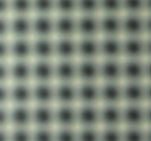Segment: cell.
Wrapping results in <instances>:
<instances>
[{
	"mask_svg": "<svg viewBox=\"0 0 151 141\" xmlns=\"http://www.w3.org/2000/svg\"><path fill=\"white\" fill-rule=\"evenodd\" d=\"M123 127H145L146 104H123Z\"/></svg>",
	"mask_w": 151,
	"mask_h": 141,
	"instance_id": "6da1fadb",
	"label": "cell"
},
{
	"mask_svg": "<svg viewBox=\"0 0 151 141\" xmlns=\"http://www.w3.org/2000/svg\"><path fill=\"white\" fill-rule=\"evenodd\" d=\"M145 60L123 59V82H146Z\"/></svg>",
	"mask_w": 151,
	"mask_h": 141,
	"instance_id": "7a4b0ae2",
	"label": "cell"
},
{
	"mask_svg": "<svg viewBox=\"0 0 151 141\" xmlns=\"http://www.w3.org/2000/svg\"><path fill=\"white\" fill-rule=\"evenodd\" d=\"M100 82H123V59H100Z\"/></svg>",
	"mask_w": 151,
	"mask_h": 141,
	"instance_id": "3957f363",
	"label": "cell"
},
{
	"mask_svg": "<svg viewBox=\"0 0 151 141\" xmlns=\"http://www.w3.org/2000/svg\"><path fill=\"white\" fill-rule=\"evenodd\" d=\"M33 127H56L55 106L36 104L32 106Z\"/></svg>",
	"mask_w": 151,
	"mask_h": 141,
	"instance_id": "277c9868",
	"label": "cell"
},
{
	"mask_svg": "<svg viewBox=\"0 0 151 141\" xmlns=\"http://www.w3.org/2000/svg\"><path fill=\"white\" fill-rule=\"evenodd\" d=\"M101 127H123V104H100Z\"/></svg>",
	"mask_w": 151,
	"mask_h": 141,
	"instance_id": "5b68a950",
	"label": "cell"
},
{
	"mask_svg": "<svg viewBox=\"0 0 151 141\" xmlns=\"http://www.w3.org/2000/svg\"><path fill=\"white\" fill-rule=\"evenodd\" d=\"M101 59H123V37H100Z\"/></svg>",
	"mask_w": 151,
	"mask_h": 141,
	"instance_id": "8992f818",
	"label": "cell"
},
{
	"mask_svg": "<svg viewBox=\"0 0 151 141\" xmlns=\"http://www.w3.org/2000/svg\"><path fill=\"white\" fill-rule=\"evenodd\" d=\"M123 59H146L145 37H123Z\"/></svg>",
	"mask_w": 151,
	"mask_h": 141,
	"instance_id": "52a82bcc",
	"label": "cell"
},
{
	"mask_svg": "<svg viewBox=\"0 0 151 141\" xmlns=\"http://www.w3.org/2000/svg\"><path fill=\"white\" fill-rule=\"evenodd\" d=\"M123 104H146V82H123Z\"/></svg>",
	"mask_w": 151,
	"mask_h": 141,
	"instance_id": "ba28073f",
	"label": "cell"
},
{
	"mask_svg": "<svg viewBox=\"0 0 151 141\" xmlns=\"http://www.w3.org/2000/svg\"><path fill=\"white\" fill-rule=\"evenodd\" d=\"M78 105L56 104L55 106L56 127H78Z\"/></svg>",
	"mask_w": 151,
	"mask_h": 141,
	"instance_id": "9c48e42d",
	"label": "cell"
},
{
	"mask_svg": "<svg viewBox=\"0 0 151 141\" xmlns=\"http://www.w3.org/2000/svg\"><path fill=\"white\" fill-rule=\"evenodd\" d=\"M123 37H146L145 15H123Z\"/></svg>",
	"mask_w": 151,
	"mask_h": 141,
	"instance_id": "30bf717a",
	"label": "cell"
},
{
	"mask_svg": "<svg viewBox=\"0 0 151 141\" xmlns=\"http://www.w3.org/2000/svg\"><path fill=\"white\" fill-rule=\"evenodd\" d=\"M78 104H101L100 82H78Z\"/></svg>",
	"mask_w": 151,
	"mask_h": 141,
	"instance_id": "8fae6325",
	"label": "cell"
},
{
	"mask_svg": "<svg viewBox=\"0 0 151 141\" xmlns=\"http://www.w3.org/2000/svg\"><path fill=\"white\" fill-rule=\"evenodd\" d=\"M100 105V104L78 105V127H101Z\"/></svg>",
	"mask_w": 151,
	"mask_h": 141,
	"instance_id": "7c38bea8",
	"label": "cell"
},
{
	"mask_svg": "<svg viewBox=\"0 0 151 141\" xmlns=\"http://www.w3.org/2000/svg\"><path fill=\"white\" fill-rule=\"evenodd\" d=\"M56 104L78 105V83L55 82Z\"/></svg>",
	"mask_w": 151,
	"mask_h": 141,
	"instance_id": "4fadbf2b",
	"label": "cell"
},
{
	"mask_svg": "<svg viewBox=\"0 0 151 141\" xmlns=\"http://www.w3.org/2000/svg\"><path fill=\"white\" fill-rule=\"evenodd\" d=\"M33 81L37 83H55V63L52 60H35L32 63Z\"/></svg>",
	"mask_w": 151,
	"mask_h": 141,
	"instance_id": "5bb4252c",
	"label": "cell"
},
{
	"mask_svg": "<svg viewBox=\"0 0 151 141\" xmlns=\"http://www.w3.org/2000/svg\"><path fill=\"white\" fill-rule=\"evenodd\" d=\"M56 82L78 83V62L75 60H58L55 63Z\"/></svg>",
	"mask_w": 151,
	"mask_h": 141,
	"instance_id": "9a60e30c",
	"label": "cell"
},
{
	"mask_svg": "<svg viewBox=\"0 0 151 141\" xmlns=\"http://www.w3.org/2000/svg\"><path fill=\"white\" fill-rule=\"evenodd\" d=\"M33 104L55 105L56 104L55 83L33 82Z\"/></svg>",
	"mask_w": 151,
	"mask_h": 141,
	"instance_id": "2e32d148",
	"label": "cell"
},
{
	"mask_svg": "<svg viewBox=\"0 0 151 141\" xmlns=\"http://www.w3.org/2000/svg\"><path fill=\"white\" fill-rule=\"evenodd\" d=\"M101 104H123V82H100Z\"/></svg>",
	"mask_w": 151,
	"mask_h": 141,
	"instance_id": "e0dca14e",
	"label": "cell"
},
{
	"mask_svg": "<svg viewBox=\"0 0 151 141\" xmlns=\"http://www.w3.org/2000/svg\"><path fill=\"white\" fill-rule=\"evenodd\" d=\"M78 82H100V60L79 59Z\"/></svg>",
	"mask_w": 151,
	"mask_h": 141,
	"instance_id": "ac0fdd59",
	"label": "cell"
},
{
	"mask_svg": "<svg viewBox=\"0 0 151 141\" xmlns=\"http://www.w3.org/2000/svg\"><path fill=\"white\" fill-rule=\"evenodd\" d=\"M78 48L79 59H101L100 37H79Z\"/></svg>",
	"mask_w": 151,
	"mask_h": 141,
	"instance_id": "d6986e66",
	"label": "cell"
},
{
	"mask_svg": "<svg viewBox=\"0 0 151 141\" xmlns=\"http://www.w3.org/2000/svg\"><path fill=\"white\" fill-rule=\"evenodd\" d=\"M10 89L12 105L33 104V87L31 83H12Z\"/></svg>",
	"mask_w": 151,
	"mask_h": 141,
	"instance_id": "ffe728a7",
	"label": "cell"
},
{
	"mask_svg": "<svg viewBox=\"0 0 151 141\" xmlns=\"http://www.w3.org/2000/svg\"><path fill=\"white\" fill-rule=\"evenodd\" d=\"M11 127L32 128V106L10 105Z\"/></svg>",
	"mask_w": 151,
	"mask_h": 141,
	"instance_id": "44dd1931",
	"label": "cell"
},
{
	"mask_svg": "<svg viewBox=\"0 0 151 141\" xmlns=\"http://www.w3.org/2000/svg\"><path fill=\"white\" fill-rule=\"evenodd\" d=\"M78 30L79 37H100V15H79Z\"/></svg>",
	"mask_w": 151,
	"mask_h": 141,
	"instance_id": "7402d4cb",
	"label": "cell"
},
{
	"mask_svg": "<svg viewBox=\"0 0 151 141\" xmlns=\"http://www.w3.org/2000/svg\"><path fill=\"white\" fill-rule=\"evenodd\" d=\"M55 52L58 60H75L78 57V40L75 37H58Z\"/></svg>",
	"mask_w": 151,
	"mask_h": 141,
	"instance_id": "603a6c76",
	"label": "cell"
},
{
	"mask_svg": "<svg viewBox=\"0 0 151 141\" xmlns=\"http://www.w3.org/2000/svg\"><path fill=\"white\" fill-rule=\"evenodd\" d=\"M122 15H100V37H123Z\"/></svg>",
	"mask_w": 151,
	"mask_h": 141,
	"instance_id": "cb8c5ba5",
	"label": "cell"
},
{
	"mask_svg": "<svg viewBox=\"0 0 151 141\" xmlns=\"http://www.w3.org/2000/svg\"><path fill=\"white\" fill-rule=\"evenodd\" d=\"M11 83H32V63L27 60H14L10 63Z\"/></svg>",
	"mask_w": 151,
	"mask_h": 141,
	"instance_id": "d4e9b609",
	"label": "cell"
},
{
	"mask_svg": "<svg viewBox=\"0 0 151 141\" xmlns=\"http://www.w3.org/2000/svg\"><path fill=\"white\" fill-rule=\"evenodd\" d=\"M55 34L58 37H75L78 36V16L58 15L55 18Z\"/></svg>",
	"mask_w": 151,
	"mask_h": 141,
	"instance_id": "484cf974",
	"label": "cell"
},
{
	"mask_svg": "<svg viewBox=\"0 0 151 141\" xmlns=\"http://www.w3.org/2000/svg\"><path fill=\"white\" fill-rule=\"evenodd\" d=\"M32 42L35 60H52L56 57L55 41L52 38L36 37Z\"/></svg>",
	"mask_w": 151,
	"mask_h": 141,
	"instance_id": "4316f807",
	"label": "cell"
},
{
	"mask_svg": "<svg viewBox=\"0 0 151 141\" xmlns=\"http://www.w3.org/2000/svg\"><path fill=\"white\" fill-rule=\"evenodd\" d=\"M33 33L36 37L52 38L55 34V18L52 16L35 15Z\"/></svg>",
	"mask_w": 151,
	"mask_h": 141,
	"instance_id": "83f0119b",
	"label": "cell"
},
{
	"mask_svg": "<svg viewBox=\"0 0 151 141\" xmlns=\"http://www.w3.org/2000/svg\"><path fill=\"white\" fill-rule=\"evenodd\" d=\"M11 35L14 38H27L33 34V18L29 16H14L10 19Z\"/></svg>",
	"mask_w": 151,
	"mask_h": 141,
	"instance_id": "f1b7e54d",
	"label": "cell"
},
{
	"mask_svg": "<svg viewBox=\"0 0 151 141\" xmlns=\"http://www.w3.org/2000/svg\"><path fill=\"white\" fill-rule=\"evenodd\" d=\"M11 58L14 60H27L33 57V42L27 38H14L10 41Z\"/></svg>",
	"mask_w": 151,
	"mask_h": 141,
	"instance_id": "f546056e",
	"label": "cell"
},
{
	"mask_svg": "<svg viewBox=\"0 0 151 141\" xmlns=\"http://www.w3.org/2000/svg\"><path fill=\"white\" fill-rule=\"evenodd\" d=\"M100 15H122L123 14V1L102 0L100 1Z\"/></svg>",
	"mask_w": 151,
	"mask_h": 141,
	"instance_id": "4dcf8cb0",
	"label": "cell"
},
{
	"mask_svg": "<svg viewBox=\"0 0 151 141\" xmlns=\"http://www.w3.org/2000/svg\"><path fill=\"white\" fill-rule=\"evenodd\" d=\"M56 13L58 15L76 16L78 14V1L71 0H60L55 1Z\"/></svg>",
	"mask_w": 151,
	"mask_h": 141,
	"instance_id": "1f68e13d",
	"label": "cell"
},
{
	"mask_svg": "<svg viewBox=\"0 0 151 141\" xmlns=\"http://www.w3.org/2000/svg\"><path fill=\"white\" fill-rule=\"evenodd\" d=\"M79 15H100V1L82 0L78 1Z\"/></svg>",
	"mask_w": 151,
	"mask_h": 141,
	"instance_id": "d6a6232c",
	"label": "cell"
},
{
	"mask_svg": "<svg viewBox=\"0 0 151 141\" xmlns=\"http://www.w3.org/2000/svg\"><path fill=\"white\" fill-rule=\"evenodd\" d=\"M33 13L35 15L52 16L56 12L55 1L39 0L33 1Z\"/></svg>",
	"mask_w": 151,
	"mask_h": 141,
	"instance_id": "836d02e7",
	"label": "cell"
},
{
	"mask_svg": "<svg viewBox=\"0 0 151 141\" xmlns=\"http://www.w3.org/2000/svg\"><path fill=\"white\" fill-rule=\"evenodd\" d=\"M11 13L14 16H29L33 13V1L17 0L10 1Z\"/></svg>",
	"mask_w": 151,
	"mask_h": 141,
	"instance_id": "e575fe53",
	"label": "cell"
},
{
	"mask_svg": "<svg viewBox=\"0 0 151 141\" xmlns=\"http://www.w3.org/2000/svg\"><path fill=\"white\" fill-rule=\"evenodd\" d=\"M123 141H146V127H123Z\"/></svg>",
	"mask_w": 151,
	"mask_h": 141,
	"instance_id": "d590c367",
	"label": "cell"
},
{
	"mask_svg": "<svg viewBox=\"0 0 151 141\" xmlns=\"http://www.w3.org/2000/svg\"><path fill=\"white\" fill-rule=\"evenodd\" d=\"M123 15H145V1L137 0V1H123Z\"/></svg>",
	"mask_w": 151,
	"mask_h": 141,
	"instance_id": "8d00e7d4",
	"label": "cell"
},
{
	"mask_svg": "<svg viewBox=\"0 0 151 141\" xmlns=\"http://www.w3.org/2000/svg\"><path fill=\"white\" fill-rule=\"evenodd\" d=\"M100 141H123V127H100Z\"/></svg>",
	"mask_w": 151,
	"mask_h": 141,
	"instance_id": "74e56055",
	"label": "cell"
},
{
	"mask_svg": "<svg viewBox=\"0 0 151 141\" xmlns=\"http://www.w3.org/2000/svg\"><path fill=\"white\" fill-rule=\"evenodd\" d=\"M55 141H78V127H55Z\"/></svg>",
	"mask_w": 151,
	"mask_h": 141,
	"instance_id": "f35d334b",
	"label": "cell"
},
{
	"mask_svg": "<svg viewBox=\"0 0 151 141\" xmlns=\"http://www.w3.org/2000/svg\"><path fill=\"white\" fill-rule=\"evenodd\" d=\"M33 141H55V127H32Z\"/></svg>",
	"mask_w": 151,
	"mask_h": 141,
	"instance_id": "ab89813d",
	"label": "cell"
},
{
	"mask_svg": "<svg viewBox=\"0 0 151 141\" xmlns=\"http://www.w3.org/2000/svg\"><path fill=\"white\" fill-rule=\"evenodd\" d=\"M78 141H100V127H78Z\"/></svg>",
	"mask_w": 151,
	"mask_h": 141,
	"instance_id": "60d3db41",
	"label": "cell"
},
{
	"mask_svg": "<svg viewBox=\"0 0 151 141\" xmlns=\"http://www.w3.org/2000/svg\"><path fill=\"white\" fill-rule=\"evenodd\" d=\"M11 141H33L32 128L10 127Z\"/></svg>",
	"mask_w": 151,
	"mask_h": 141,
	"instance_id": "b9f144b4",
	"label": "cell"
},
{
	"mask_svg": "<svg viewBox=\"0 0 151 141\" xmlns=\"http://www.w3.org/2000/svg\"><path fill=\"white\" fill-rule=\"evenodd\" d=\"M11 105V89L10 83H0V106Z\"/></svg>",
	"mask_w": 151,
	"mask_h": 141,
	"instance_id": "7bdbcfd3",
	"label": "cell"
},
{
	"mask_svg": "<svg viewBox=\"0 0 151 141\" xmlns=\"http://www.w3.org/2000/svg\"><path fill=\"white\" fill-rule=\"evenodd\" d=\"M10 127V106H0V128Z\"/></svg>",
	"mask_w": 151,
	"mask_h": 141,
	"instance_id": "ee69618b",
	"label": "cell"
},
{
	"mask_svg": "<svg viewBox=\"0 0 151 141\" xmlns=\"http://www.w3.org/2000/svg\"><path fill=\"white\" fill-rule=\"evenodd\" d=\"M0 83H11L10 65L7 61L0 62Z\"/></svg>",
	"mask_w": 151,
	"mask_h": 141,
	"instance_id": "f6af8a7d",
	"label": "cell"
},
{
	"mask_svg": "<svg viewBox=\"0 0 151 141\" xmlns=\"http://www.w3.org/2000/svg\"><path fill=\"white\" fill-rule=\"evenodd\" d=\"M11 35L10 19L8 16H0V37L1 39H7Z\"/></svg>",
	"mask_w": 151,
	"mask_h": 141,
	"instance_id": "bcb514c9",
	"label": "cell"
},
{
	"mask_svg": "<svg viewBox=\"0 0 151 141\" xmlns=\"http://www.w3.org/2000/svg\"><path fill=\"white\" fill-rule=\"evenodd\" d=\"M10 57V41H9L7 39H0V60L7 61Z\"/></svg>",
	"mask_w": 151,
	"mask_h": 141,
	"instance_id": "7dc6e473",
	"label": "cell"
},
{
	"mask_svg": "<svg viewBox=\"0 0 151 141\" xmlns=\"http://www.w3.org/2000/svg\"><path fill=\"white\" fill-rule=\"evenodd\" d=\"M11 13L10 1L2 0L0 2V16H8Z\"/></svg>",
	"mask_w": 151,
	"mask_h": 141,
	"instance_id": "c3c4849f",
	"label": "cell"
},
{
	"mask_svg": "<svg viewBox=\"0 0 151 141\" xmlns=\"http://www.w3.org/2000/svg\"><path fill=\"white\" fill-rule=\"evenodd\" d=\"M0 141H11L10 128H0Z\"/></svg>",
	"mask_w": 151,
	"mask_h": 141,
	"instance_id": "681fc988",
	"label": "cell"
},
{
	"mask_svg": "<svg viewBox=\"0 0 151 141\" xmlns=\"http://www.w3.org/2000/svg\"><path fill=\"white\" fill-rule=\"evenodd\" d=\"M146 37H151V15H145Z\"/></svg>",
	"mask_w": 151,
	"mask_h": 141,
	"instance_id": "f907efd6",
	"label": "cell"
},
{
	"mask_svg": "<svg viewBox=\"0 0 151 141\" xmlns=\"http://www.w3.org/2000/svg\"><path fill=\"white\" fill-rule=\"evenodd\" d=\"M146 59H151V37H145Z\"/></svg>",
	"mask_w": 151,
	"mask_h": 141,
	"instance_id": "816d5d0a",
	"label": "cell"
},
{
	"mask_svg": "<svg viewBox=\"0 0 151 141\" xmlns=\"http://www.w3.org/2000/svg\"><path fill=\"white\" fill-rule=\"evenodd\" d=\"M146 82H151V59L145 60Z\"/></svg>",
	"mask_w": 151,
	"mask_h": 141,
	"instance_id": "f5cc1de1",
	"label": "cell"
},
{
	"mask_svg": "<svg viewBox=\"0 0 151 141\" xmlns=\"http://www.w3.org/2000/svg\"><path fill=\"white\" fill-rule=\"evenodd\" d=\"M146 104H151V82H146Z\"/></svg>",
	"mask_w": 151,
	"mask_h": 141,
	"instance_id": "db71d44e",
	"label": "cell"
},
{
	"mask_svg": "<svg viewBox=\"0 0 151 141\" xmlns=\"http://www.w3.org/2000/svg\"><path fill=\"white\" fill-rule=\"evenodd\" d=\"M146 127H151V104H146Z\"/></svg>",
	"mask_w": 151,
	"mask_h": 141,
	"instance_id": "11a10c76",
	"label": "cell"
},
{
	"mask_svg": "<svg viewBox=\"0 0 151 141\" xmlns=\"http://www.w3.org/2000/svg\"><path fill=\"white\" fill-rule=\"evenodd\" d=\"M145 15H151V0L145 1Z\"/></svg>",
	"mask_w": 151,
	"mask_h": 141,
	"instance_id": "9f6ffc18",
	"label": "cell"
},
{
	"mask_svg": "<svg viewBox=\"0 0 151 141\" xmlns=\"http://www.w3.org/2000/svg\"><path fill=\"white\" fill-rule=\"evenodd\" d=\"M146 141H151V127H146Z\"/></svg>",
	"mask_w": 151,
	"mask_h": 141,
	"instance_id": "6f0895ef",
	"label": "cell"
}]
</instances>
